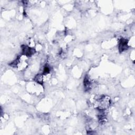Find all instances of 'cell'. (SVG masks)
<instances>
[{"label":"cell","mask_w":135,"mask_h":135,"mask_svg":"<svg viewBox=\"0 0 135 135\" xmlns=\"http://www.w3.org/2000/svg\"><path fill=\"white\" fill-rule=\"evenodd\" d=\"M98 109L99 110H104L107 109L110 105V100L109 97H101L98 100Z\"/></svg>","instance_id":"1"},{"label":"cell","mask_w":135,"mask_h":135,"mask_svg":"<svg viewBox=\"0 0 135 135\" xmlns=\"http://www.w3.org/2000/svg\"><path fill=\"white\" fill-rule=\"evenodd\" d=\"M22 47V54L24 55L27 56H31L33 54H34L35 52V50L30 46H28L27 45H22L21 46Z\"/></svg>","instance_id":"2"},{"label":"cell","mask_w":135,"mask_h":135,"mask_svg":"<svg viewBox=\"0 0 135 135\" xmlns=\"http://www.w3.org/2000/svg\"><path fill=\"white\" fill-rule=\"evenodd\" d=\"M128 43V41L127 39L121 38L119 42V50L120 52H123L128 49L129 46Z\"/></svg>","instance_id":"3"},{"label":"cell","mask_w":135,"mask_h":135,"mask_svg":"<svg viewBox=\"0 0 135 135\" xmlns=\"http://www.w3.org/2000/svg\"><path fill=\"white\" fill-rule=\"evenodd\" d=\"M83 84H84V87L86 90L89 91L91 89L92 83L91 81L90 80V79L88 76H85L83 81Z\"/></svg>","instance_id":"4"},{"label":"cell","mask_w":135,"mask_h":135,"mask_svg":"<svg viewBox=\"0 0 135 135\" xmlns=\"http://www.w3.org/2000/svg\"><path fill=\"white\" fill-rule=\"evenodd\" d=\"M34 80L38 84L42 85L43 83V76L41 74H37L36 75L34 78Z\"/></svg>","instance_id":"5"},{"label":"cell","mask_w":135,"mask_h":135,"mask_svg":"<svg viewBox=\"0 0 135 135\" xmlns=\"http://www.w3.org/2000/svg\"><path fill=\"white\" fill-rule=\"evenodd\" d=\"M50 72V67L46 65L44 66L43 70V75H46L48 73H49Z\"/></svg>","instance_id":"6"}]
</instances>
